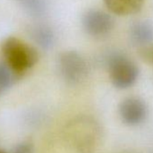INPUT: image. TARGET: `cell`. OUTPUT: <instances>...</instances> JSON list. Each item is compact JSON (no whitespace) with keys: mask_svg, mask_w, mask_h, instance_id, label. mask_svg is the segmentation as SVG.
Wrapping results in <instances>:
<instances>
[{"mask_svg":"<svg viewBox=\"0 0 153 153\" xmlns=\"http://www.w3.org/2000/svg\"><path fill=\"white\" fill-rule=\"evenodd\" d=\"M119 115L122 121L129 126L142 123L148 114L146 103L139 97H127L119 105Z\"/></svg>","mask_w":153,"mask_h":153,"instance_id":"obj_5","label":"cell"},{"mask_svg":"<svg viewBox=\"0 0 153 153\" xmlns=\"http://www.w3.org/2000/svg\"><path fill=\"white\" fill-rule=\"evenodd\" d=\"M105 7L114 15L126 16L137 14L143 7L144 0H103Z\"/></svg>","mask_w":153,"mask_h":153,"instance_id":"obj_6","label":"cell"},{"mask_svg":"<svg viewBox=\"0 0 153 153\" xmlns=\"http://www.w3.org/2000/svg\"><path fill=\"white\" fill-rule=\"evenodd\" d=\"M85 33L95 38L108 35L114 26L113 17L105 11L99 9H89L85 12L81 19Z\"/></svg>","mask_w":153,"mask_h":153,"instance_id":"obj_4","label":"cell"},{"mask_svg":"<svg viewBox=\"0 0 153 153\" xmlns=\"http://www.w3.org/2000/svg\"><path fill=\"white\" fill-rule=\"evenodd\" d=\"M13 153H34L33 147L31 143L22 142L15 148Z\"/></svg>","mask_w":153,"mask_h":153,"instance_id":"obj_12","label":"cell"},{"mask_svg":"<svg viewBox=\"0 0 153 153\" xmlns=\"http://www.w3.org/2000/svg\"><path fill=\"white\" fill-rule=\"evenodd\" d=\"M130 36L132 42L140 47L150 44L153 41V26L148 22H136L130 29Z\"/></svg>","mask_w":153,"mask_h":153,"instance_id":"obj_8","label":"cell"},{"mask_svg":"<svg viewBox=\"0 0 153 153\" xmlns=\"http://www.w3.org/2000/svg\"><path fill=\"white\" fill-rule=\"evenodd\" d=\"M123 153H134V152H131V151H125V152H123Z\"/></svg>","mask_w":153,"mask_h":153,"instance_id":"obj_13","label":"cell"},{"mask_svg":"<svg viewBox=\"0 0 153 153\" xmlns=\"http://www.w3.org/2000/svg\"><path fill=\"white\" fill-rule=\"evenodd\" d=\"M58 70L60 78L68 85H79L88 73L85 58L76 51H65L58 57Z\"/></svg>","mask_w":153,"mask_h":153,"instance_id":"obj_3","label":"cell"},{"mask_svg":"<svg viewBox=\"0 0 153 153\" xmlns=\"http://www.w3.org/2000/svg\"><path fill=\"white\" fill-rule=\"evenodd\" d=\"M19 1H20V0H19Z\"/></svg>","mask_w":153,"mask_h":153,"instance_id":"obj_15","label":"cell"},{"mask_svg":"<svg viewBox=\"0 0 153 153\" xmlns=\"http://www.w3.org/2000/svg\"><path fill=\"white\" fill-rule=\"evenodd\" d=\"M152 153H153V152H152Z\"/></svg>","mask_w":153,"mask_h":153,"instance_id":"obj_16","label":"cell"},{"mask_svg":"<svg viewBox=\"0 0 153 153\" xmlns=\"http://www.w3.org/2000/svg\"><path fill=\"white\" fill-rule=\"evenodd\" d=\"M4 61L19 76L34 67L39 54L34 47L14 36L7 37L1 45Z\"/></svg>","mask_w":153,"mask_h":153,"instance_id":"obj_1","label":"cell"},{"mask_svg":"<svg viewBox=\"0 0 153 153\" xmlns=\"http://www.w3.org/2000/svg\"><path fill=\"white\" fill-rule=\"evenodd\" d=\"M109 79L112 85L117 89L131 88L139 78L138 66L122 53H113L107 59Z\"/></svg>","mask_w":153,"mask_h":153,"instance_id":"obj_2","label":"cell"},{"mask_svg":"<svg viewBox=\"0 0 153 153\" xmlns=\"http://www.w3.org/2000/svg\"><path fill=\"white\" fill-rule=\"evenodd\" d=\"M0 153H6L5 151H2V150H0Z\"/></svg>","mask_w":153,"mask_h":153,"instance_id":"obj_14","label":"cell"},{"mask_svg":"<svg viewBox=\"0 0 153 153\" xmlns=\"http://www.w3.org/2000/svg\"><path fill=\"white\" fill-rule=\"evenodd\" d=\"M24 9L32 16L41 17L47 10L46 0H20Z\"/></svg>","mask_w":153,"mask_h":153,"instance_id":"obj_10","label":"cell"},{"mask_svg":"<svg viewBox=\"0 0 153 153\" xmlns=\"http://www.w3.org/2000/svg\"><path fill=\"white\" fill-rule=\"evenodd\" d=\"M138 54H139V57L143 61L153 65V44L152 43L140 47L138 50Z\"/></svg>","mask_w":153,"mask_h":153,"instance_id":"obj_11","label":"cell"},{"mask_svg":"<svg viewBox=\"0 0 153 153\" xmlns=\"http://www.w3.org/2000/svg\"><path fill=\"white\" fill-rule=\"evenodd\" d=\"M20 76L5 61H0V93L8 90Z\"/></svg>","mask_w":153,"mask_h":153,"instance_id":"obj_9","label":"cell"},{"mask_svg":"<svg viewBox=\"0 0 153 153\" xmlns=\"http://www.w3.org/2000/svg\"><path fill=\"white\" fill-rule=\"evenodd\" d=\"M32 40L42 49H50L55 42V34L53 30L43 24L33 25L29 30Z\"/></svg>","mask_w":153,"mask_h":153,"instance_id":"obj_7","label":"cell"}]
</instances>
